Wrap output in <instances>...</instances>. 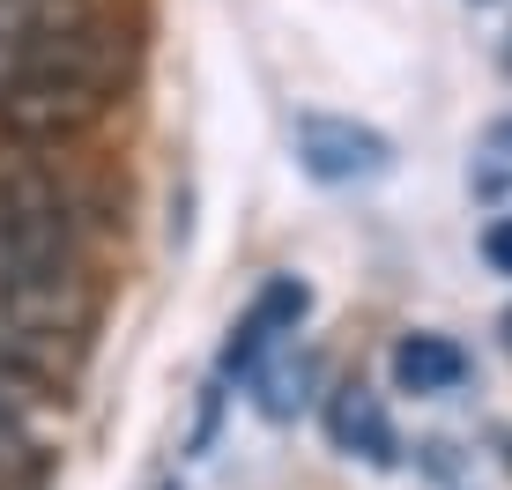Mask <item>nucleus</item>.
<instances>
[{
  "mask_svg": "<svg viewBox=\"0 0 512 490\" xmlns=\"http://www.w3.org/2000/svg\"><path fill=\"white\" fill-rule=\"evenodd\" d=\"M127 75H134L127 23H112V15H97V8H67L60 23L30 45V60L0 82V156L75 149L90 127L112 119Z\"/></svg>",
  "mask_w": 512,
  "mask_h": 490,
  "instance_id": "nucleus-1",
  "label": "nucleus"
},
{
  "mask_svg": "<svg viewBox=\"0 0 512 490\" xmlns=\"http://www.w3.org/2000/svg\"><path fill=\"white\" fill-rule=\"evenodd\" d=\"M104 208L97 194L52 156H0V245L38 260H82L90 268Z\"/></svg>",
  "mask_w": 512,
  "mask_h": 490,
  "instance_id": "nucleus-2",
  "label": "nucleus"
},
{
  "mask_svg": "<svg viewBox=\"0 0 512 490\" xmlns=\"http://www.w3.org/2000/svg\"><path fill=\"white\" fill-rule=\"evenodd\" d=\"M0 327L67 364L82 349V335L97 327L90 268L82 260H38V253H8L0 245Z\"/></svg>",
  "mask_w": 512,
  "mask_h": 490,
  "instance_id": "nucleus-3",
  "label": "nucleus"
},
{
  "mask_svg": "<svg viewBox=\"0 0 512 490\" xmlns=\"http://www.w3.org/2000/svg\"><path fill=\"white\" fill-rule=\"evenodd\" d=\"M290 149L305 164V179L320 186H372L394 171V142L364 119H342V112H305L290 127Z\"/></svg>",
  "mask_w": 512,
  "mask_h": 490,
  "instance_id": "nucleus-4",
  "label": "nucleus"
},
{
  "mask_svg": "<svg viewBox=\"0 0 512 490\" xmlns=\"http://www.w3.org/2000/svg\"><path fill=\"white\" fill-rule=\"evenodd\" d=\"M305 312H312V290L297 283V275H275V283L245 305V320H231V342H223V379L253 372V364L268 357L282 335H297V327H305Z\"/></svg>",
  "mask_w": 512,
  "mask_h": 490,
  "instance_id": "nucleus-5",
  "label": "nucleus"
},
{
  "mask_svg": "<svg viewBox=\"0 0 512 490\" xmlns=\"http://www.w3.org/2000/svg\"><path fill=\"white\" fill-rule=\"evenodd\" d=\"M327 439L342 446L349 461H372V468H386L401 453L394 416H386V401L364 387V379H342V387L327 394Z\"/></svg>",
  "mask_w": 512,
  "mask_h": 490,
  "instance_id": "nucleus-6",
  "label": "nucleus"
},
{
  "mask_svg": "<svg viewBox=\"0 0 512 490\" xmlns=\"http://www.w3.org/2000/svg\"><path fill=\"white\" fill-rule=\"evenodd\" d=\"M386 372H394V387H401V394L438 401V394H461L475 364H468V349L453 342V335H431V327H416V335H401V342H394Z\"/></svg>",
  "mask_w": 512,
  "mask_h": 490,
  "instance_id": "nucleus-7",
  "label": "nucleus"
},
{
  "mask_svg": "<svg viewBox=\"0 0 512 490\" xmlns=\"http://www.w3.org/2000/svg\"><path fill=\"white\" fill-rule=\"evenodd\" d=\"M45 439L30 424V401L0 394V490H38L45 483Z\"/></svg>",
  "mask_w": 512,
  "mask_h": 490,
  "instance_id": "nucleus-8",
  "label": "nucleus"
},
{
  "mask_svg": "<svg viewBox=\"0 0 512 490\" xmlns=\"http://www.w3.org/2000/svg\"><path fill=\"white\" fill-rule=\"evenodd\" d=\"M60 379H67V364L60 357H45V349H30L23 335H8L0 327V394H15V401H60Z\"/></svg>",
  "mask_w": 512,
  "mask_h": 490,
  "instance_id": "nucleus-9",
  "label": "nucleus"
},
{
  "mask_svg": "<svg viewBox=\"0 0 512 490\" xmlns=\"http://www.w3.org/2000/svg\"><path fill=\"white\" fill-rule=\"evenodd\" d=\"M60 15H67L60 0H0V82L30 60V45H38Z\"/></svg>",
  "mask_w": 512,
  "mask_h": 490,
  "instance_id": "nucleus-10",
  "label": "nucleus"
},
{
  "mask_svg": "<svg viewBox=\"0 0 512 490\" xmlns=\"http://www.w3.org/2000/svg\"><path fill=\"white\" fill-rule=\"evenodd\" d=\"M305 379H312V364H282V372H268V379H260V409H268V416H290L297 401H305V394H297Z\"/></svg>",
  "mask_w": 512,
  "mask_h": 490,
  "instance_id": "nucleus-11",
  "label": "nucleus"
},
{
  "mask_svg": "<svg viewBox=\"0 0 512 490\" xmlns=\"http://www.w3.org/2000/svg\"><path fill=\"white\" fill-rule=\"evenodd\" d=\"M483 260H490L498 275H512V216H490V223H483Z\"/></svg>",
  "mask_w": 512,
  "mask_h": 490,
  "instance_id": "nucleus-12",
  "label": "nucleus"
},
{
  "mask_svg": "<svg viewBox=\"0 0 512 490\" xmlns=\"http://www.w3.org/2000/svg\"><path fill=\"white\" fill-rule=\"evenodd\" d=\"M60 8H90V0H60Z\"/></svg>",
  "mask_w": 512,
  "mask_h": 490,
  "instance_id": "nucleus-13",
  "label": "nucleus"
},
{
  "mask_svg": "<svg viewBox=\"0 0 512 490\" xmlns=\"http://www.w3.org/2000/svg\"><path fill=\"white\" fill-rule=\"evenodd\" d=\"M505 342H512V312H505Z\"/></svg>",
  "mask_w": 512,
  "mask_h": 490,
  "instance_id": "nucleus-14",
  "label": "nucleus"
},
{
  "mask_svg": "<svg viewBox=\"0 0 512 490\" xmlns=\"http://www.w3.org/2000/svg\"><path fill=\"white\" fill-rule=\"evenodd\" d=\"M468 8H490V0H468Z\"/></svg>",
  "mask_w": 512,
  "mask_h": 490,
  "instance_id": "nucleus-15",
  "label": "nucleus"
}]
</instances>
